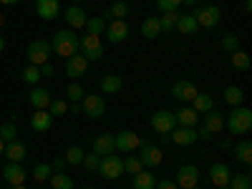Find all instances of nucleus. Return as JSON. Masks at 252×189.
Returning a JSON list of instances; mask_svg holds the SVG:
<instances>
[{"label": "nucleus", "mask_w": 252, "mask_h": 189, "mask_svg": "<svg viewBox=\"0 0 252 189\" xmlns=\"http://www.w3.org/2000/svg\"><path fill=\"white\" fill-rule=\"evenodd\" d=\"M174 116H177V126H197V119H199V114H197L192 106L179 109Z\"/></svg>", "instance_id": "obj_28"}, {"label": "nucleus", "mask_w": 252, "mask_h": 189, "mask_svg": "<svg viewBox=\"0 0 252 189\" xmlns=\"http://www.w3.org/2000/svg\"><path fill=\"white\" fill-rule=\"evenodd\" d=\"M53 124V116L46 109H35V114L31 116V129L33 131H48Z\"/></svg>", "instance_id": "obj_21"}, {"label": "nucleus", "mask_w": 252, "mask_h": 189, "mask_svg": "<svg viewBox=\"0 0 252 189\" xmlns=\"http://www.w3.org/2000/svg\"><path fill=\"white\" fill-rule=\"evenodd\" d=\"M220 189H229V187H220Z\"/></svg>", "instance_id": "obj_61"}, {"label": "nucleus", "mask_w": 252, "mask_h": 189, "mask_svg": "<svg viewBox=\"0 0 252 189\" xmlns=\"http://www.w3.org/2000/svg\"><path fill=\"white\" fill-rule=\"evenodd\" d=\"M0 154H5V141L0 139Z\"/></svg>", "instance_id": "obj_54"}, {"label": "nucleus", "mask_w": 252, "mask_h": 189, "mask_svg": "<svg viewBox=\"0 0 252 189\" xmlns=\"http://www.w3.org/2000/svg\"><path fill=\"white\" fill-rule=\"evenodd\" d=\"M192 109H194L197 114H207V111H212V109H215V98L209 96V94H197V96L192 98Z\"/></svg>", "instance_id": "obj_27"}, {"label": "nucleus", "mask_w": 252, "mask_h": 189, "mask_svg": "<svg viewBox=\"0 0 252 189\" xmlns=\"http://www.w3.org/2000/svg\"><path fill=\"white\" fill-rule=\"evenodd\" d=\"M224 126L229 129V134H247L252 129V111L247 106H232L229 116H224Z\"/></svg>", "instance_id": "obj_2"}, {"label": "nucleus", "mask_w": 252, "mask_h": 189, "mask_svg": "<svg viewBox=\"0 0 252 189\" xmlns=\"http://www.w3.org/2000/svg\"><path fill=\"white\" fill-rule=\"evenodd\" d=\"M106 38L109 43H124L126 38H129V26H126V20H111L106 26Z\"/></svg>", "instance_id": "obj_14"}, {"label": "nucleus", "mask_w": 252, "mask_h": 189, "mask_svg": "<svg viewBox=\"0 0 252 189\" xmlns=\"http://www.w3.org/2000/svg\"><path fill=\"white\" fill-rule=\"evenodd\" d=\"M192 15H194V20H197V26H202V28H215L220 20H222V13H220L217 5H202V8H197Z\"/></svg>", "instance_id": "obj_6"}, {"label": "nucleus", "mask_w": 252, "mask_h": 189, "mask_svg": "<svg viewBox=\"0 0 252 189\" xmlns=\"http://www.w3.org/2000/svg\"><path fill=\"white\" fill-rule=\"evenodd\" d=\"M229 177H232V172H229V166L224 161H217L209 166V182H212L217 189L220 187H227L229 184Z\"/></svg>", "instance_id": "obj_13"}, {"label": "nucleus", "mask_w": 252, "mask_h": 189, "mask_svg": "<svg viewBox=\"0 0 252 189\" xmlns=\"http://www.w3.org/2000/svg\"><path fill=\"white\" fill-rule=\"evenodd\" d=\"M179 189H192L199 184V169L194 164H184L179 166V172H177V182H174Z\"/></svg>", "instance_id": "obj_10"}, {"label": "nucleus", "mask_w": 252, "mask_h": 189, "mask_svg": "<svg viewBox=\"0 0 252 189\" xmlns=\"http://www.w3.org/2000/svg\"><path fill=\"white\" fill-rule=\"evenodd\" d=\"M86 189H94V187H86Z\"/></svg>", "instance_id": "obj_62"}, {"label": "nucleus", "mask_w": 252, "mask_h": 189, "mask_svg": "<svg viewBox=\"0 0 252 189\" xmlns=\"http://www.w3.org/2000/svg\"><path fill=\"white\" fill-rule=\"evenodd\" d=\"M3 5H13V3H18V0H0Z\"/></svg>", "instance_id": "obj_55"}, {"label": "nucleus", "mask_w": 252, "mask_h": 189, "mask_svg": "<svg viewBox=\"0 0 252 189\" xmlns=\"http://www.w3.org/2000/svg\"><path fill=\"white\" fill-rule=\"evenodd\" d=\"M26 154H28V149H26V144H23V141H18V139H15V141L5 144V157H8L10 161H18V164H20V161L26 159Z\"/></svg>", "instance_id": "obj_24"}, {"label": "nucleus", "mask_w": 252, "mask_h": 189, "mask_svg": "<svg viewBox=\"0 0 252 189\" xmlns=\"http://www.w3.org/2000/svg\"><path fill=\"white\" fill-rule=\"evenodd\" d=\"M222 51H227V53L240 51V38H237V35H232V33H227V35L222 38Z\"/></svg>", "instance_id": "obj_43"}, {"label": "nucleus", "mask_w": 252, "mask_h": 189, "mask_svg": "<svg viewBox=\"0 0 252 189\" xmlns=\"http://www.w3.org/2000/svg\"><path fill=\"white\" fill-rule=\"evenodd\" d=\"M197 0H182V5H194Z\"/></svg>", "instance_id": "obj_53"}, {"label": "nucleus", "mask_w": 252, "mask_h": 189, "mask_svg": "<svg viewBox=\"0 0 252 189\" xmlns=\"http://www.w3.org/2000/svg\"><path fill=\"white\" fill-rule=\"evenodd\" d=\"M182 0H157V10L161 13H172V10H179Z\"/></svg>", "instance_id": "obj_47"}, {"label": "nucleus", "mask_w": 252, "mask_h": 189, "mask_svg": "<svg viewBox=\"0 0 252 189\" xmlns=\"http://www.w3.org/2000/svg\"><path fill=\"white\" fill-rule=\"evenodd\" d=\"M126 15H129V3H126V0H116V3L103 13L101 18L106 20V18H111V20H124Z\"/></svg>", "instance_id": "obj_25"}, {"label": "nucleus", "mask_w": 252, "mask_h": 189, "mask_svg": "<svg viewBox=\"0 0 252 189\" xmlns=\"http://www.w3.org/2000/svg\"><path fill=\"white\" fill-rule=\"evenodd\" d=\"M3 48H5V40H3V35H0V53H3Z\"/></svg>", "instance_id": "obj_56"}, {"label": "nucleus", "mask_w": 252, "mask_h": 189, "mask_svg": "<svg viewBox=\"0 0 252 189\" xmlns=\"http://www.w3.org/2000/svg\"><path fill=\"white\" fill-rule=\"evenodd\" d=\"M3 26H5V15H3V13H0V28H3Z\"/></svg>", "instance_id": "obj_57"}, {"label": "nucleus", "mask_w": 252, "mask_h": 189, "mask_svg": "<svg viewBox=\"0 0 252 189\" xmlns=\"http://www.w3.org/2000/svg\"><path fill=\"white\" fill-rule=\"evenodd\" d=\"M235 157H237L242 164H252V141H250V139H242V141L235 146Z\"/></svg>", "instance_id": "obj_31"}, {"label": "nucleus", "mask_w": 252, "mask_h": 189, "mask_svg": "<svg viewBox=\"0 0 252 189\" xmlns=\"http://www.w3.org/2000/svg\"><path fill=\"white\" fill-rule=\"evenodd\" d=\"M81 101H83V103H81V111L86 114L89 119H101V116H103V111H106V103H103V98H101V96H96V94L83 96Z\"/></svg>", "instance_id": "obj_11"}, {"label": "nucleus", "mask_w": 252, "mask_h": 189, "mask_svg": "<svg viewBox=\"0 0 252 189\" xmlns=\"http://www.w3.org/2000/svg\"><path fill=\"white\" fill-rule=\"evenodd\" d=\"M229 56H232V66L237 71H247L250 68V56L245 51H235V53H229Z\"/></svg>", "instance_id": "obj_39"}, {"label": "nucleus", "mask_w": 252, "mask_h": 189, "mask_svg": "<svg viewBox=\"0 0 252 189\" xmlns=\"http://www.w3.org/2000/svg\"><path fill=\"white\" fill-rule=\"evenodd\" d=\"M28 101H31V106H33V109H46V111H48V106H51V101H53V98H51V94H48L46 89L33 86Z\"/></svg>", "instance_id": "obj_22"}, {"label": "nucleus", "mask_w": 252, "mask_h": 189, "mask_svg": "<svg viewBox=\"0 0 252 189\" xmlns=\"http://www.w3.org/2000/svg\"><path fill=\"white\" fill-rule=\"evenodd\" d=\"M177 20H179V10H172V13H161L159 15V26H161V33H172L177 28Z\"/></svg>", "instance_id": "obj_33"}, {"label": "nucleus", "mask_w": 252, "mask_h": 189, "mask_svg": "<svg viewBox=\"0 0 252 189\" xmlns=\"http://www.w3.org/2000/svg\"><path fill=\"white\" fill-rule=\"evenodd\" d=\"M174 126H177V116H174V111H166V109L154 111V116H152V129H154V131H159V134H169Z\"/></svg>", "instance_id": "obj_8"}, {"label": "nucleus", "mask_w": 252, "mask_h": 189, "mask_svg": "<svg viewBox=\"0 0 252 189\" xmlns=\"http://www.w3.org/2000/svg\"><path fill=\"white\" fill-rule=\"evenodd\" d=\"M229 189H252V179H250V174H232L229 177V184H227Z\"/></svg>", "instance_id": "obj_37"}, {"label": "nucleus", "mask_w": 252, "mask_h": 189, "mask_svg": "<svg viewBox=\"0 0 252 189\" xmlns=\"http://www.w3.org/2000/svg\"><path fill=\"white\" fill-rule=\"evenodd\" d=\"M177 31H179L182 35H194V33H197V20H194V15H179Z\"/></svg>", "instance_id": "obj_30"}, {"label": "nucleus", "mask_w": 252, "mask_h": 189, "mask_svg": "<svg viewBox=\"0 0 252 189\" xmlns=\"http://www.w3.org/2000/svg\"><path fill=\"white\" fill-rule=\"evenodd\" d=\"M114 139H116V152L121 154H131L141 146V136L136 131H119L114 134Z\"/></svg>", "instance_id": "obj_7"}, {"label": "nucleus", "mask_w": 252, "mask_h": 189, "mask_svg": "<svg viewBox=\"0 0 252 189\" xmlns=\"http://www.w3.org/2000/svg\"><path fill=\"white\" fill-rule=\"evenodd\" d=\"M51 169H53V172H63V169H66V159H63V157H58V159L51 164Z\"/></svg>", "instance_id": "obj_50"}, {"label": "nucleus", "mask_w": 252, "mask_h": 189, "mask_svg": "<svg viewBox=\"0 0 252 189\" xmlns=\"http://www.w3.org/2000/svg\"><path fill=\"white\" fill-rule=\"evenodd\" d=\"M94 152L98 157H109V154H116V139L114 134H101L94 139Z\"/></svg>", "instance_id": "obj_17"}, {"label": "nucleus", "mask_w": 252, "mask_h": 189, "mask_svg": "<svg viewBox=\"0 0 252 189\" xmlns=\"http://www.w3.org/2000/svg\"><path fill=\"white\" fill-rule=\"evenodd\" d=\"M192 189H202V187H199V184H197V187H192Z\"/></svg>", "instance_id": "obj_60"}, {"label": "nucleus", "mask_w": 252, "mask_h": 189, "mask_svg": "<svg viewBox=\"0 0 252 189\" xmlns=\"http://www.w3.org/2000/svg\"><path fill=\"white\" fill-rule=\"evenodd\" d=\"M38 68H40V78L53 76V66H51V63H43V66H38Z\"/></svg>", "instance_id": "obj_51"}, {"label": "nucleus", "mask_w": 252, "mask_h": 189, "mask_svg": "<svg viewBox=\"0 0 252 189\" xmlns=\"http://www.w3.org/2000/svg\"><path fill=\"white\" fill-rule=\"evenodd\" d=\"M53 174V169H51V164H35L33 166V179L40 184V182H48V177Z\"/></svg>", "instance_id": "obj_38"}, {"label": "nucleus", "mask_w": 252, "mask_h": 189, "mask_svg": "<svg viewBox=\"0 0 252 189\" xmlns=\"http://www.w3.org/2000/svg\"><path fill=\"white\" fill-rule=\"evenodd\" d=\"M63 18H66V23H68V28L71 31H81L83 26H86V13H83V8H78V5H71L68 10H66V15H63Z\"/></svg>", "instance_id": "obj_19"}, {"label": "nucleus", "mask_w": 252, "mask_h": 189, "mask_svg": "<svg viewBox=\"0 0 252 189\" xmlns=\"http://www.w3.org/2000/svg\"><path fill=\"white\" fill-rule=\"evenodd\" d=\"M48 182H51L53 189H73V179H71L66 172H53V174L48 177Z\"/></svg>", "instance_id": "obj_32"}, {"label": "nucleus", "mask_w": 252, "mask_h": 189, "mask_svg": "<svg viewBox=\"0 0 252 189\" xmlns=\"http://www.w3.org/2000/svg\"><path fill=\"white\" fill-rule=\"evenodd\" d=\"M166 139L174 141L177 146H192L199 136H197V129H194V126H174Z\"/></svg>", "instance_id": "obj_9"}, {"label": "nucleus", "mask_w": 252, "mask_h": 189, "mask_svg": "<svg viewBox=\"0 0 252 189\" xmlns=\"http://www.w3.org/2000/svg\"><path fill=\"white\" fill-rule=\"evenodd\" d=\"M161 152L157 149L154 144H149V141H141V146H139V161L144 164V166H159L161 164Z\"/></svg>", "instance_id": "obj_12"}, {"label": "nucleus", "mask_w": 252, "mask_h": 189, "mask_svg": "<svg viewBox=\"0 0 252 189\" xmlns=\"http://www.w3.org/2000/svg\"><path fill=\"white\" fill-rule=\"evenodd\" d=\"M86 33L89 35H101L103 31H106V20H103L101 15H94V18H86Z\"/></svg>", "instance_id": "obj_34"}, {"label": "nucleus", "mask_w": 252, "mask_h": 189, "mask_svg": "<svg viewBox=\"0 0 252 189\" xmlns=\"http://www.w3.org/2000/svg\"><path fill=\"white\" fill-rule=\"evenodd\" d=\"M245 10H247V13L252 10V0H245Z\"/></svg>", "instance_id": "obj_52"}, {"label": "nucleus", "mask_w": 252, "mask_h": 189, "mask_svg": "<svg viewBox=\"0 0 252 189\" xmlns=\"http://www.w3.org/2000/svg\"><path fill=\"white\" fill-rule=\"evenodd\" d=\"M66 96H68V98H71L73 103H78V101H81L83 96H86V94H83V89H81L78 83L73 81V83H68V89H66Z\"/></svg>", "instance_id": "obj_48"}, {"label": "nucleus", "mask_w": 252, "mask_h": 189, "mask_svg": "<svg viewBox=\"0 0 252 189\" xmlns=\"http://www.w3.org/2000/svg\"><path fill=\"white\" fill-rule=\"evenodd\" d=\"M3 177H5V182H8L10 187L23 184V182H26V169H23V166H20L18 161H10L5 169H3Z\"/></svg>", "instance_id": "obj_20"}, {"label": "nucleus", "mask_w": 252, "mask_h": 189, "mask_svg": "<svg viewBox=\"0 0 252 189\" xmlns=\"http://www.w3.org/2000/svg\"><path fill=\"white\" fill-rule=\"evenodd\" d=\"M121 86H124V78L116 76V73H109V76L101 78V91L103 94H119Z\"/></svg>", "instance_id": "obj_26"}, {"label": "nucleus", "mask_w": 252, "mask_h": 189, "mask_svg": "<svg viewBox=\"0 0 252 189\" xmlns=\"http://www.w3.org/2000/svg\"><path fill=\"white\" fill-rule=\"evenodd\" d=\"M15 136H18V131H15V124H3L0 126V139H3L5 144H10V141H15Z\"/></svg>", "instance_id": "obj_44"}, {"label": "nucleus", "mask_w": 252, "mask_h": 189, "mask_svg": "<svg viewBox=\"0 0 252 189\" xmlns=\"http://www.w3.org/2000/svg\"><path fill=\"white\" fill-rule=\"evenodd\" d=\"M202 129H204V131H209V134H212V139H215V136L224 129V116H222L220 111H215V109H212V111H207V114H204V124H202Z\"/></svg>", "instance_id": "obj_16"}, {"label": "nucleus", "mask_w": 252, "mask_h": 189, "mask_svg": "<svg viewBox=\"0 0 252 189\" xmlns=\"http://www.w3.org/2000/svg\"><path fill=\"white\" fill-rule=\"evenodd\" d=\"M134 189H154L157 187V179H154V174H149V172H139V174H134Z\"/></svg>", "instance_id": "obj_36"}, {"label": "nucleus", "mask_w": 252, "mask_h": 189, "mask_svg": "<svg viewBox=\"0 0 252 189\" xmlns=\"http://www.w3.org/2000/svg\"><path fill=\"white\" fill-rule=\"evenodd\" d=\"M154 189H179V187H177V184H174L172 179H159Z\"/></svg>", "instance_id": "obj_49"}, {"label": "nucleus", "mask_w": 252, "mask_h": 189, "mask_svg": "<svg viewBox=\"0 0 252 189\" xmlns=\"http://www.w3.org/2000/svg\"><path fill=\"white\" fill-rule=\"evenodd\" d=\"M197 94H199L197 86H194V83L189 81V78H182V81H177L174 86H172V96L179 98V101H192Z\"/></svg>", "instance_id": "obj_15"}, {"label": "nucleus", "mask_w": 252, "mask_h": 189, "mask_svg": "<svg viewBox=\"0 0 252 189\" xmlns=\"http://www.w3.org/2000/svg\"><path fill=\"white\" fill-rule=\"evenodd\" d=\"M51 53H53V51H51L48 40H33V43L28 46V51H26L31 66H43V63H48Z\"/></svg>", "instance_id": "obj_4"}, {"label": "nucleus", "mask_w": 252, "mask_h": 189, "mask_svg": "<svg viewBox=\"0 0 252 189\" xmlns=\"http://www.w3.org/2000/svg\"><path fill=\"white\" fill-rule=\"evenodd\" d=\"M86 68H89V61L83 58L81 53H76V56L66 58V73H68L71 78H78V76H83V73H86Z\"/></svg>", "instance_id": "obj_18"}, {"label": "nucleus", "mask_w": 252, "mask_h": 189, "mask_svg": "<svg viewBox=\"0 0 252 189\" xmlns=\"http://www.w3.org/2000/svg\"><path fill=\"white\" fill-rule=\"evenodd\" d=\"M222 98L229 103V106H240V103L245 101V94H242L240 86H227L224 94H222Z\"/></svg>", "instance_id": "obj_35"}, {"label": "nucleus", "mask_w": 252, "mask_h": 189, "mask_svg": "<svg viewBox=\"0 0 252 189\" xmlns=\"http://www.w3.org/2000/svg\"><path fill=\"white\" fill-rule=\"evenodd\" d=\"M20 78H23L26 83H31V86H35V83L40 81V68L38 66H26L23 73H20Z\"/></svg>", "instance_id": "obj_41"}, {"label": "nucleus", "mask_w": 252, "mask_h": 189, "mask_svg": "<svg viewBox=\"0 0 252 189\" xmlns=\"http://www.w3.org/2000/svg\"><path fill=\"white\" fill-rule=\"evenodd\" d=\"M10 189H26V184H15V187H10Z\"/></svg>", "instance_id": "obj_58"}, {"label": "nucleus", "mask_w": 252, "mask_h": 189, "mask_svg": "<svg viewBox=\"0 0 252 189\" xmlns=\"http://www.w3.org/2000/svg\"><path fill=\"white\" fill-rule=\"evenodd\" d=\"M68 111V103L63 101V98H56V101H51V106H48V114L51 116H63Z\"/></svg>", "instance_id": "obj_45"}, {"label": "nucleus", "mask_w": 252, "mask_h": 189, "mask_svg": "<svg viewBox=\"0 0 252 189\" xmlns=\"http://www.w3.org/2000/svg\"><path fill=\"white\" fill-rule=\"evenodd\" d=\"M98 172H101L103 179H119V177L124 174V159H121V157H114V154L101 157Z\"/></svg>", "instance_id": "obj_5"}, {"label": "nucleus", "mask_w": 252, "mask_h": 189, "mask_svg": "<svg viewBox=\"0 0 252 189\" xmlns=\"http://www.w3.org/2000/svg\"><path fill=\"white\" fill-rule=\"evenodd\" d=\"M78 35H76V31H71V28H66V31H58L56 35H53V40H51V51L56 53V56H61V58H71V56H76L78 53Z\"/></svg>", "instance_id": "obj_1"}, {"label": "nucleus", "mask_w": 252, "mask_h": 189, "mask_svg": "<svg viewBox=\"0 0 252 189\" xmlns=\"http://www.w3.org/2000/svg\"><path fill=\"white\" fill-rule=\"evenodd\" d=\"M71 3H73V5H76V3H81V0H71Z\"/></svg>", "instance_id": "obj_59"}, {"label": "nucleus", "mask_w": 252, "mask_h": 189, "mask_svg": "<svg viewBox=\"0 0 252 189\" xmlns=\"http://www.w3.org/2000/svg\"><path fill=\"white\" fill-rule=\"evenodd\" d=\"M78 51H81V56L86 58L89 63L91 61H101V56H103V43H101V35H83L81 40H78Z\"/></svg>", "instance_id": "obj_3"}, {"label": "nucleus", "mask_w": 252, "mask_h": 189, "mask_svg": "<svg viewBox=\"0 0 252 189\" xmlns=\"http://www.w3.org/2000/svg\"><path fill=\"white\" fill-rule=\"evenodd\" d=\"M63 159H66V164H81L83 161V149H81V146H68V152H66V157H63Z\"/></svg>", "instance_id": "obj_42"}, {"label": "nucleus", "mask_w": 252, "mask_h": 189, "mask_svg": "<svg viewBox=\"0 0 252 189\" xmlns=\"http://www.w3.org/2000/svg\"><path fill=\"white\" fill-rule=\"evenodd\" d=\"M35 10L43 20H53L61 13V5H58V0H35Z\"/></svg>", "instance_id": "obj_23"}, {"label": "nucleus", "mask_w": 252, "mask_h": 189, "mask_svg": "<svg viewBox=\"0 0 252 189\" xmlns=\"http://www.w3.org/2000/svg\"><path fill=\"white\" fill-rule=\"evenodd\" d=\"M124 172H129V174L134 177V174L144 172V164L139 161V157H126V159H124Z\"/></svg>", "instance_id": "obj_40"}, {"label": "nucleus", "mask_w": 252, "mask_h": 189, "mask_svg": "<svg viewBox=\"0 0 252 189\" xmlns=\"http://www.w3.org/2000/svg\"><path fill=\"white\" fill-rule=\"evenodd\" d=\"M161 33V26H159V18H146L144 23H141V35L146 38V40H154L157 35Z\"/></svg>", "instance_id": "obj_29"}, {"label": "nucleus", "mask_w": 252, "mask_h": 189, "mask_svg": "<svg viewBox=\"0 0 252 189\" xmlns=\"http://www.w3.org/2000/svg\"><path fill=\"white\" fill-rule=\"evenodd\" d=\"M98 161H101V157L96 154V152H91V154H83V169H89V172H96L98 169Z\"/></svg>", "instance_id": "obj_46"}]
</instances>
